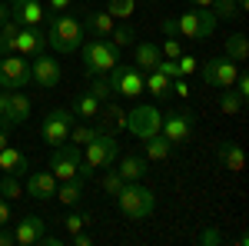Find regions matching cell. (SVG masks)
I'll list each match as a JSON object with an SVG mask.
<instances>
[{"instance_id": "32", "label": "cell", "mask_w": 249, "mask_h": 246, "mask_svg": "<svg viewBox=\"0 0 249 246\" xmlns=\"http://www.w3.org/2000/svg\"><path fill=\"white\" fill-rule=\"evenodd\" d=\"M107 14L113 20H130L136 14V0H107Z\"/></svg>"}, {"instance_id": "13", "label": "cell", "mask_w": 249, "mask_h": 246, "mask_svg": "<svg viewBox=\"0 0 249 246\" xmlns=\"http://www.w3.org/2000/svg\"><path fill=\"white\" fill-rule=\"evenodd\" d=\"M193 127H196V114L193 110H173V114L163 116V123H160V133L170 140L173 147H179V143H186L193 136Z\"/></svg>"}, {"instance_id": "43", "label": "cell", "mask_w": 249, "mask_h": 246, "mask_svg": "<svg viewBox=\"0 0 249 246\" xmlns=\"http://www.w3.org/2000/svg\"><path fill=\"white\" fill-rule=\"evenodd\" d=\"M14 223V209H10V200L0 196V227H10Z\"/></svg>"}, {"instance_id": "27", "label": "cell", "mask_w": 249, "mask_h": 246, "mask_svg": "<svg viewBox=\"0 0 249 246\" xmlns=\"http://www.w3.org/2000/svg\"><path fill=\"white\" fill-rule=\"evenodd\" d=\"M173 153V143L163 136V133H156L150 140H143V156L150 160V163H163V160H170Z\"/></svg>"}, {"instance_id": "1", "label": "cell", "mask_w": 249, "mask_h": 246, "mask_svg": "<svg viewBox=\"0 0 249 246\" xmlns=\"http://www.w3.org/2000/svg\"><path fill=\"white\" fill-rule=\"evenodd\" d=\"M47 47L53 54H77L80 43H83V23L70 14H50L47 10Z\"/></svg>"}, {"instance_id": "26", "label": "cell", "mask_w": 249, "mask_h": 246, "mask_svg": "<svg viewBox=\"0 0 249 246\" xmlns=\"http://www.w3.org/2000/svg\"><path fill=\"white\" fill-rule=\"evenodd\" d=\"M216 153H219V163L226 167L230 173H243V163H246V156H243V147L239 143H232V140H223L219 147H216Z\"/></svg>"}, {"instance_id": "28", "label": "cell", "mask_w": 249, "mask_h": 246, "mask_svg": "<svg viewBox=\"0 0 249 246\" xmlns=\"http://www.w3.org/2000/svg\"><path fill=\"white\" fill-rule=\"evenodd\" d=\"M143 90H150L156 100H166V96L173 94V80L163 76L160 70H146V74H143Z\"/></svg>"}, {"instance_id": "35", "label": "cell", "mask_w": 249, "mask_h": 246, "mask_svg": "<svg viewBox=\"0 0 249 246\" xmlns=\"http://www.w3.org/2000/svg\"><path fill=\"white\" fill-rule=\"evenodd\" d=\"M17 30H20L17 20H7V23L0 27V57H3V54H14V40H17Z\"/></svg>"}, {"instance_id": "23", "label": "cell", "mask_w": 249, "mask_h": 246, "mask_svg": "<svg viewBox=\"0 0 249 246\" xmlns=\"http://www.w3.org/2000/svg\"><path fill=\"white\" fill-rule=\"evenodd\" d=\"M146 170H150V160L146 156H116V173L123 176V183L143 180Z\"/></svg>"}, {"instance_id": "21", "label": "cell", "mask_w": 249, "mask_h": 246, "mask_svg": "<svg viewBox=\"0 0 249 246\" xmlns=\"http://www.w3.org/2000/svg\"><path fill=\"white\" fill-rule=\"evenodd\" d=\"M0 173H7V176H27L30 173V160L17 150V147H3L0 150Z\"/></svg>"}, {"instance_id": "45", "label": "cell", "mask_w": 249, "mask_h": 246, "mask_svg": "<svg viewBox=\"0 0 249 246\" xmlns=\"http://www.w3.org/2000/svg\"><path fill=\"white\" fill-rule=\"evenodd\" d=\"M47 10L50 14H67L70 10V0H47Z\"/></svg>"}, {"instance_id": "50", "label": "cell", "mask_w": 249, "mask_h": 246, "mask_svg": "<svg viewBox=\"0 0 249 246\" xmlns=\"http://www.w3.org/2000/svg\"><path fill=\"white\" fill-rule=\"evenodd\" d=\"M7 143H10V127H3V123H0V150H3Z\"/></svg>"}, {"instance_id": "47", "label": "cell", "mask_w": 249, "mask_h": 246, "mask_svg": "<svg viewBox=\"0 0 249 246\" xmlns=\"http://www.w3.org/2000/svg\"><path fill=\"white\" fill-rule=\"evenodd\" d=\"M199 243H203V246H216V243H219V233H216V229H206V233L199 236Z\"/></svg>"}, {"instance_id": "49", "label": "cell", "mask_w": 249, "mask_h": 246, "mask_svg": "<svg viewBox=\"0 0 249 246\" xmlns=\"http://www.w3.org/2000/svg\"><path fill=\"white\" fill-rule=\"evenodd\" d=\"M160 27H163V34H166V37H176V17H166Z\"/></svg>"}, {"instance_id": "3", "label": "cell", "mask_w": 249, "mask_h": 246, "mask_svg": "<svg viewBox=\"0 0 249 246\" xmlns=\"http://www.w3.org/2000/svg\"><path fill=\"white\" fill-rule=\"evenodd\" d=\"M116 156H120V143H116L113 133H100L90 140V143H83V167H80V176L83 180H90L96 170H107V167H113Z\"/></svg>"}, {"instance_id": "22", "label": "cell", "mask_w": 249, "mask_h": 246, "mask_svg": "<svg viewBox=\"0 0 249 246\" xmlns=\"http://www.w3.org/2000/svg\"><path fill=\"white\" fill-rule=\"evenodd\" d=\"M160 60H163L160 43H153V40H136V43H133V67H140L143 74H146V70H153Z\"/></svg>"}, {"instance_id": "24", "label": "cell", "mask_w": 249, "mask_h": 246, "mask_svg": "<svg viewBox=\"0 0 249 246\" xmlns=\"http://www.w3.org/2000/svg\"><path fill=\"white\" fill-rule=\"evenodd\" d=\"M83 189H87V180H83V176L60 180V183H57V193H53V200H60L63 207H77L80 200H83Z\"/></svg>"}, {"instance_id": "12", "label": "cell", "mask_w": 249, "mask_h": 246, "mask_svg": "<svg viewBox=\"0 0 249 246\" xmlns=\"http://www.w3.org/2000/svg\"><path fill=\"white\" fill-rule=\"evenodd\" d=\"M239 67L243 63H236V60H230L226 54L223 57H213L203 63V80L210 83V87H219V90H226V87H232L236 83V76H239Z\"/></svg>"}, {"instance_id": "14", "label": "cell", "mask_w": 249, "mask_h": 246, "mask_svg": "<svg viewBox=\"0 0 249 246\" xmlns=\"http://www.w3.org/2000/svg\"><path fill=\"white\" fill-rule=\"evenodd\" d=\"M30 120V96L23 90H7V100H3V110H0V123L3 127H23Z\"/></svg>"}, {"instance_id": "42", "label": "cell", "mask_w": 249, "mask_h": 246, "mask_svg": "<svg viewBox=\"0 0 249 246\" xmlns=\"http://www.w3.org/2000/svg\"><path fill=\"white\" fill-rule=\"evenodd\" d=\"M153 70H160V74L170 76V80H176V76H179V67H176V60H170V57H163V60L153 67Z\"/></svg>"}, {"instance_id": "44", "label": "cell", "mask_w": 249, "mask_h": 246, "mask_svg": "<svg viewBox=\"0 0 249 246\" xmlns=\"http://www.w3.org/2000/svg\"><path fill=\"white\" fill-rule=\"evenodd\" d=\"M70 243H73V246H93L96 236H93V233H87V229H80V233H73V236H70Z\"/></svg>"}, {"instance_id": "10", "label": "cell", "mask_w": 249, "mask_h": 246, "mask_svg": "<svg viewBox=\"0 0 249 246\" xmlns=\"http://www.w3.org/2000/svg\"><path fill=\"white\" fill-rule=\"evenodd\" d=\"M160 123H163V114H160L156 107H150V103H140L136 110L126 114V130L133 133L140 143L150 140V136H156V133H160Z\"/></svg>"}, {"instance_id": "37", "label": "cell", "mask_w": 249, "mask_h": 246, "mask_svg": "<svg viewBox=\"0 0 249 246\" xmlns=\"http://www.w3.org/2000/svg\"><path fill=\"white\" fill-rule=\"evenodd\" d=\"M0 196H3V200H20V196H27L20 176H7V173H3V180H0Z\"/></svg>"}, {"instance_id": "53", "label": "cell", "mask_w": 249, "mask_h": 246, "mask_svg": "<svg viewBox=\"0 0 249 246\" xmlns=\"http://www.w3.org/2000/svg\"><path fill=\"white\" fill-rule=\"evenodd\" d=\"M3 100H7V90H0V110H3Z\"/></svg>"}, {"instance_id": "20", "label": "cell", "mask_w": 249, "mask_h": 246, "mask_svg": "<svg viewBox=\"0 0 249 246\" xmlns=\"http://www.w3.org/2000/svg\"><path fill=\"white\" fill-rule=\"evenodd\" d=\"M83 34H90V37H110L113 34V27H116V20L107 14V10H83Z\"/></svg>"}, {"instance_id": "25", "label": "cell", "mask_w": 249, "mask_h": 246, "mask_svg": "<svg viewBox=\"0 0 249 246\" xmlns=\"http://www.w3.org/2000/svg\"><path fill=\"white\" fill-rule=\"evenodd\" d=\"M70 114L77 116V120H87V123H93L96 114H100V100H96L90 90H80L73 96V103H70Z\"/></svg>"}, {"instance_id": "9", "label": "cell", "mask_w": 249, "mask_h": 246, "mask_svg": "<svg viewBox=\"0 0 249 246\" xmlns=\"http://www.w3.org/2000/svg\"><path fill=\"white\" fill-rule=\"evenodd\" d=\"M110 87H113V96H126V100H136L143 94V70L133 67V63H116L113 70L107 74Z\"/></svg>"}, {"instance_id": "51", "label": "cell", "mask_w": 249, "mask_h": 246, "mask_svg": "<svg viewBox=\"0 0 249 246\" xmlns=\"http://www.w3.org/2000/svg\"><path fill=\"white\" fill-rule=\"evenodd\" d=\"M10 20V7H7V0H0V27Z\"/></svg>"}, {"instance_id": "11", "label": "cell", "mask_w": 249, "mask_h": 246, "mask_svg": "<svg viewBox=\"0 0 249 246\" xmlns=\"http://www.w3.org/2000/svg\"><path fill=\"white\" fill-rule=\"evenodd\" d=\"M30 80L37 83V87H43V90H53V87H60V80H63V70H60V60L53 57V54H34V60H30Z\"/></svg>"}, {"instance_id": "36", "label": "cell", "mask_w": 249, "mask_h": 246, "mask_svg": "<svg viewBox=\"0 0 249 246\" xmlns=\"http://www.w3.org/2000/svg\"><path fill=\"white\" fill-rule=\"evenodd\" d=\"M57 223H60L63 229H67L70 236H73V233H80V229H87V227H90V213H67L63 220H57Z\"/></svg>"}, {"instance_id": "34", "label": "cell", "mask_w": 249, "mask_h": 246, "mask_svg": "<svg viewBox=\"0 0 249 246\" xmlns=\"http://www.w3.org/2000/svg\"><path fill=\"white\" fill-rule=\"evenodd\" d=\"M210 10L216 20H232V17H239V0H213Z\"/></svg>"}, {"instance_id": "38", "label": "cell", "mask_w": 249, "mask_h": 246, "mask_svg": "<svg viewBox=\"0 0 249 246\" xmlns=\"http://www.w3.org/2000/svg\"><path fill=\"white\" fill-rule=\"evenodd\" d=\"M90 94L100 100V103H107V100H113V87H110V80L107 74H96L93 76V87H90Z\"/></svg>"}, {"instance_id": "2", "label": "cell", "mask_w": 249, "mask_h": 246, "mask_svg": "<svg viewBox=\"0 0 249 246\" xmlns=\"http://www.w3.org/2000/svg\"><path fill=\"white\" fill-rule=\"evenodd\" d=\"M116 209H120L130 223H140V220H146V216L156 209V193L150 187H143L140 180L123 183L120 193H116Z\"/></svg>"}, {"instance_id": "46", "label": "cell", "mask_w": 249, "mask_h": 246, "mask_svg": "<svg viewBox=\"0 0 249 246\" xmlns=\"http://www.w3.org/2000/svg\"><path fill=\"white\" fill-rule=\"evenodd\" d=\"M173 90H176V96H183V100H186V96H190V83H186L183 76H176V80H173Z\"/></svg>"}, {"instance_id": "18", "label": "cell", "mask_w": 249, "mask_h": 246, "mask_svg": "<svg viewBox=\"0 0 249 246\" xmlns=\"http://www.w3.org/2000/svg\"><path fill=\"white\" fill-rule=\"evenodd\" d=\"M47 47V34L43 27H20L17 30V40H14V54L20 57H34Z\"/></svg>"}, {"instance_id": "29", "label": "cell", "mask_w": 249, "mask_h": 246, "mask_svg": "<svg viewBox=\"0 0 249 246\" xmlns=\"http://www.w3.org/2000/svg\"><path fill=\"white\" fill-rule=\"evenodd\" d=\"M226 57L236 60V63H246V60H249V40H246V34H232V37H226Z\"/></svg>"}, {"instance_id": "6", "label": "cell", "mask_w": 249, "mask_h": 246, "mask_svg": "<svg viewBox=\"0 0 249 246\" xmlns=\"http://www.w3.org/2000/svg\"><path fill=\"white\" fill-rule=\"evenodd\" d=\"M80 167H83V147H77V143H60V147H53L50 160H47V170L57 176V183L80 176Z\"/></svg>"}, {"instance_id": "17", "label": "cell", "mask_w": 249, "mask_h": 246, "mask_svg": "<svg viewBox=\"0 0 249 246\" xmlns=\"http://www.w3.org/2000/svg\"><path fill=\"white\" fill-rule=\"evenodd\" d=\"M23 193H27V196H34V200H40V203H47V200H53V193H57V176H53L50 170L27 173Z\"/></svg>"}, {"instance_id": "33", "label": "cell", "mask_w": 249, "mask_h": 246, "mask_svg": "<svg viewBox=\"0 0 249 246\" xmlns=\"http://www.w3.org/2000/svg\"><path fill=\"white\" fill-rule=\"evenodd\" d=\"M93 136H96V127H93V123H87V120H80V123H73V127H70V140H67V143L83 147V143H90Z\"/></svg>"}, {"instance_id": "40", "label": "cell", "mask_w": 249, "mask_h": 246, "mask_svg": "<svg viewBox=\"0 0 249 246\" xmlns=\"http://www.w3.org/2000/svg\"><path fill=\"white\" fill-rule=\"evenodd\" d=\"M176 67H179V76H190V74L199 70V60L190 57V54H179V57H176Z\"/></svg>"}, {"instance_id": "41", "label": "cell", "mask_w": 249, "mask_h": 246, "mask_svg": "<svg viewBox=\"0 0 249 246\" xmlns=\"http://www.w3.org/2000/svg\"><path fill=\"white\" fill-rule=\"evenodd\" d=\"M160 54L170 57V60H176L179 54H183V47H179V40H176V37H166L163 43H160Z\"/></svg>"}, {"instance_id": "54", "label": "cell", "mask_w": 249, "mask_h": 246, "mask_svg": "<svg viewBox=\"0 0 249 246\" xmlns=\"http://www.w3.org/2000/svg\"><path fill=\"white\" fill-rule=\"evenodd\" d=\"M146 3H160V0H146Z\"/></svg>"}, {"instance_id": "15", "label": "cell", "mask_w": 249, "mask_h": 246, "mask_svg": "<svg viewBox=\"0 0 249 246\" xmlns=\"http://www.w3.org/2000/svg\"><path fill=\"white\" fill-rule=\"evenodd\" d=\"M7 7H10V20H17L20 27H43L47 20L40 0H7Z\"/></svg>"}, {"instance_id": "8", "label": "cell", "mask_w": 249, "mask_h": 246, "mask_svg": "<svg viewBox=\"0 0 249 246\" xmlns=\"http://www.w3.org/2000/svg\"><path fill=\"white\" fill-rule=\"evenodd\" d=\"M77 123V116L70 114V110H63V107H57V110H50V114L43 116V123H40V140L53 150V147H60V143H67L70 140V127Z\"/></svg>"}, {"instance_id": "19", "label": "cell", "mask_w": 249, "mask_h": 246, "mask_svg": "<svg viewBox=\"0 0 249 246\" xmlns=\"http://www.w3.org/2000/svg\"><path fill=\"white\" fill-rule=\"evenodd\" d=\"M43 233H47V223L40 216H23L14 229V246H40Z\"/></svg>"}, {"instance_id": "4", "label": "cell", "mask_w": 249, "mask_h": 246, "mask_svg": "<svg viewBox=\"0 0 249 246\" xmlns=\"http://www.w3.org/2000/svg\"><path fill=\"white\" fill-rule=\"evenodd\" d=\"M80 57H83V74L96 76V74H110L116 63H120V50H116L110 40L93 37L80 43Z\"/></svg>"}, {"instance_id": "7", "label": "cell", "mask_w": 249, "mask_h": 246, "mask_svg": "<svg viewBox=\"0 0 249 246\" xmlns=\"http://www.w3.org/2000/svg\"><path fill=\"white\" fill-rule=\"evenodd\" d=\"M30 80V57L3 54L0 57V90H27Z\"/></svg>"}, {"instance_id": "39", "label": "cell", "mask_w": 249, "mask_h": 246, "mask_svg": "<svg viewBox=\"0 0 249 246\" xmlns=\"http://www.w3.org/2000/svg\"><path fill=\"white\" fill-rule=\"evenodd\" d=\"M120 187H123V176H120L116 170H107V173H103V180H100V189H103L107 196H116V193H120Z\"/></svg>"}, {"instance_id": "48", "label": "cell", "mask_w": 249, "mask_h": 246, "mask_svg": "<svg viewBox=\"0 0 249 246\" xmlns=\"http://www.w3.org/2000/svg\"><path fill=\"white\" fill-rule=\"evenodd\" d=\"M0 246H14V229L0 227Z\"/></svg>"}, {"instance_id": "30", "label": "cell", "mask_w": 249, "mask_h": 246, "mask_svg": "<svg viewBox=\"0 0 249 246\" xmlns=\"http://www.w3.org/2000/svg\"><path fill=\"white\" fill-rule=\"evenodd\" d=\"M107 40L113 43L116 50H123V47H133V43H136V30L130 27V20H123V23H116V27H113V34H110Z\"/></svg>"}, {"instance_id": "5", "label": "cell", "mask_w": 249, "mask_h": 246, "mask_svg": "<svg viewBox=\"0 0 249 246\" xmlns=\"http://www.w3.org/2000/svg\"><path fill=\"white\" fill-rule=\"evenodd\" d=\"M216 23L219 20L213 17L210 7H193V10H183L176 17V34L186 40H206V37H213Z\"/></svg>"}, {"instance_id": "52", "label": "cell", "mask_w": 249, "mask_h": 246, "mask_svg": "<svg viewBox=\"0 0 249 246\" xmlns=\"http://www.w3.org/2000/svg\"><path fill=\"white\" fill-rule=\"evenodd\" d=\"M186 3H190V7H210L213 0H186Z\"/></svg>"}, {"instance_id": "31", "label": "cell", "mask_w": 249, "mask_h": 246, "mask_svg": "<svg viewBox=\"0 0 249 246\" xmlns=\"http://www.w3.org/2000/svg\"><path fill=\"white\" fill-rule=\"evenodd\" d=\"M243 107H246V100L236 94L232 87H226V90L219 94V110H223L226 116H239V114H243Z\"/></svg>"}, {"instance_id": "16", "label": "cell", "mask_w": 249, "mask_h": 246, "mask_svg": "<svg viewBox=\"0 0 249 246\" xmlns=\"http://www.w3.org/2000/svg\"><path fill=\"white\" fill-rule=\"evenodd\" d=\"M93 127L100 133H123L126 130V110L116 100H107V103H100V114H96Z\"/></svg>"}]
</instances>
